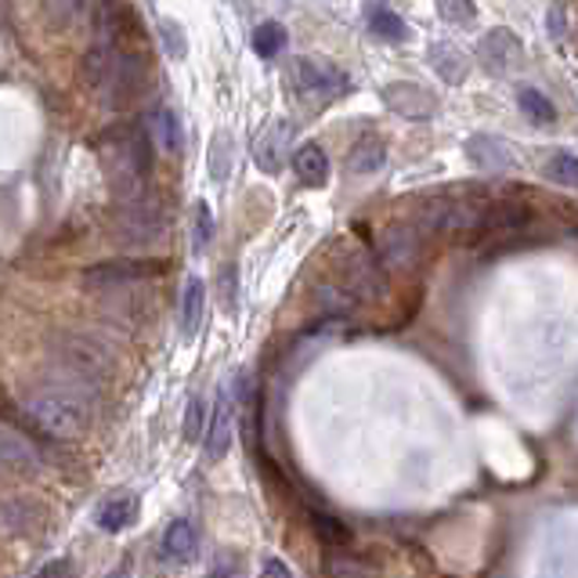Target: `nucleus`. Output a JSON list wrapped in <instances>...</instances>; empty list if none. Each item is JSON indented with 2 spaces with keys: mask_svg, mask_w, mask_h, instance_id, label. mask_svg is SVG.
<instances>
[{
  "mask_svg": "<svg viewBox=\"0 0 578 578\" xmlns=\"http://www.w3.org/2000/svg\"><path fill=\"white\" fill-rule=\"evenodd\" d=\"M213 243V213H210V202H196V210H192V249L202 254Z\"/></svg>",
  "mask_w": 578,
  "mask_h": 578,
  "instance_id": "32",
  "label": "nucleus"
},
{
  "mask_svg": "<svg viewBox=\"0 0 578 578\" xmlns=\"http://www.w3.org/2000/svg\"><path fill=\"white\" fill-rule=\"evenodd\" d=\"M340 275H344V286L355 290L358 297H383V293H388V275H383V265L377 257L358 254V249L344 254Z\"/></svg>",
  "mask_w": 578,
  "mask_h": 578,
  "instance_id": "12",
  "label": "nucleus"
},
{
  "mask_svg": "<svg viewBox=\"0 0 578 578\" xmlns=\"http://www.w3.org/2000/svg\"><path fill=\"white\" fill-rule=\"evenodd\" d=\"M81 81L90 87L101 109L120 112L142 95L145 54L123 48V44H95L81 59Z\"/></svg>",
  "mask_w": 578,
  "mask_h": 578,
  "instance_id": "2",
  "label": "nucleus"
},
{
  "mask_svg": "<svg viewBox=\"0 0 578 578\" xmlns=\"http://www.w3.org/2000/svg\"><path fill=\"white\" fill-rule=\"evenodd\" d=\"M438 8L448 26H470L478 19V4L474 0H438Z\"/></svg>",
  "mask_w": 578,
  "mask_h": 578,
  "instance_id": "35",
  "label": "nucleus"
},
{
  "mask_svg": "<svg viewBox=\"0 0 578 578\" xmlns=\"http://www.w3.org/2000/svg\"><path fill=\"white\" fill-rule=\"evenodd\" d=\"M98 163L106 170L109 188L116 192V199H131L145 188V177L152 170V142L142 127H131V123H120L101 134L98 142Z\"/></svg>",
  "mask_w": 578,
  "mask_h": 578,
  "instance_id": "3",
  "label": "nucleus"
},
{
  "mask_svg": "<svg viewBox=\"0 0 578 578\" xmlns=\"http://www.w3.org/2000/svg\"><path fill=\"white\" fill-rule=\"evenodd\" d=\"M265 575H275V578H290V575H293V568H290V564H282V561H275V557H268V561H265Z\"/></svg>",
  "mask_w": 578,
  "mask_h": 578,
  "instance_id": "40",
  "label": "nucleus"
},
{
  "mask_svg": "<svg viewBox=\"0 0 578 578\" xmlns=\"http://www.w3.org/2000/svg\"><path fill=\"white\" fill-rule=\"evenodd\" d=\"M116 239L123 246H152L167 229V213L163 202L152 196V192H138L131 199H116Z\"/></svg>",
  "mask_w": 578,
  "mask_h": 578,
  "instance_id": "4",
  "label": "nucleus"
},
{
  "mask_svg": "<svg viewBox=\"0 0 578 578\" xmlns=\"http://www.w3.org/2000/svg\"><path fill=\"white\" fill-rule=\"evenodd\" d=\"M202 427H207V402L192 398L188 402V413H185V441H192V445H196L199 438H207V434H202Z\"/></svg>",
  "mask_w": 578,
  "mask_h": 578,
  "instance_id": "36",
  "label": "nucleus"
},
{
  "mask_svg": "<svg viewBox=\"0 0 578 578\" xmlns=\"http://www.w3.org/2000/svg\"><path fill=\"white\" fill-rule=\"evenodd\" d=\"M427 62H430V70H434L448 87H459L470 76L467 51H459L456 44H445V40L430 44V48H427Z\"/></svg>",
  "mask_w": 578,
  "mask_h": 578,
  "instance_id": "15",
  "label": "nucleus"
},
{
  "mask_svg": "<svg viewBox=\"0 0 578 578\" xmlns=\"http://www.w3.org/2000/svg\"><path fill=\"white\" fill-rule=\"evenodd\" d=\"M358 293L351 286H333V282H325V286L315 290V311L322 315V319H351V315L358 311Z\"/></svg>",
  "mask_w": 578,
  "mask_h": 578,
  "instance_id": "18",
  "label": "nucleus"
},
{
  "mask_svg": "<svg viewBox=\"0 0 578 578\" xmlns=\"http://www.w3.org/2000/svg\"><path fill=\"white\" fill-rule=\"evenodd\" d=\"M478 62H481L484 73L509 76V73H517L520 65H525V44L517 40L514 29L495 26V29L484 33L481 44H478Z\"/></svg>",
  "mask_w": 578,
  "mask_h": 578,
  "instance_id": "9",
  "label": "nucleus"
},
{
  "mask_svg": "<svg viewBox=\"0 0 578 578\" xmlns=\"http://www.w3.org/2000/svg\"><path fill=\"white\" fill-rule=\"evenodd\" d=\"M380 101L388 106L394 116L409 120V123H430L438 116V98L423 90L419 84L409 81H394L380 87Z\"/></svg>",
  "mask_w": 578,
  "mask_h": 578,
  "instance_id": "10",
  "label": "nucleus"
},
{
  "mask_svg": "<svg viewBox=\"0 0 578 578\" xmlns=\"http://www.w3.org/2000/svg\"><path fill=\"white\" fill-rule=\"evenodd\" d=\"M134 520H138V499L134 495H112L106 506L98 509V528L101 531H123V528H131Z\"/></svg>",
  "mask_w": 578,
  "mask_h": 578,
  "instance_id": "22",
  "label": "nucleus"
},
{
  "mask_svg": "<svg viewBox=\"0 0 578 578\" xmlns=\"http://www.w3.org/2000/svg\"><path fill=\"white\" fill-rule=\"evenodd\" d=\"M81 11H84V0H48V15L54 26H70Z\"/></svg>",
  "mask_w": 578,
  "mask_h": 578,
  "instance_id": "37",
  "label": "nucleus"
},
{
  "mask_svg": "<svg viewBox=\"0 0 578 578\" xmlns=\"http://www.w3.org/2000/svg\"><path fill=\"white\" fill-rule=\"evenodd\" d=\"M232 163H235V142H232V134L229 131H218L210 138V177L218 181H229L232 174Z\"/></svg>",
  "mask_w": 578,
  "mask_h": 578,
  "instance_id": "27",
  "label": "nucleus"
},
{
  "mask_svg": "<svg viewBox=\"0 0 578 578\" xmlns=\"http://www.w3.org/2000/svg\"><path fill=\"white\" fill-rule=\"evenodd\" d=\"M202 311H207V286L199 279H188L185 297H181V333H185V340L199 333Z\"/></svg>",
  "mask_w": 578,
  "mask_h": 578,
  "instance_id": "23",
  "label": "nucleus"
},
{
  "mask_svg": "<svg viewBox=\"0 0 578 578\" xmlns=\"http://www.w3.org/2000/svg\"><path fill=\"white\" fill-rule=\"evenodd\" d=\"M366 19H369L372 37H380V40H388V44H402V40H409V26H405L402 15H394L391 8H383V4H369V8H366Z\"/></svg>",
  "mask_w": 578,
  "mask_h": 578,
  "instance_id": "25",
  "label": "nucleus"
},
{
  "mask_svg": "<svg viewBox=\"0 0 578 578\" xmlns=\"http://www.w3.org/2000/svg\"><path fill=\"white\" fill-rule=\"evenodd\" d=\"M156 123H160V138L170 152H185V127H181L177 112L174 109H160V116H156Z\"/></svg>",
  "mask_w": 578,
  "mask_h": 578,
  "instance_id": "34",
  "label": "nucleus"
},
{
  "mask_svg": "<svg viewBox=\"0 0 578 578\" xmlns=\"http://www.w3.org/2000/svg\"><path fill=\"white\" fill-rule=\"evenodd\" d=\"M229 445H232V402H229V391H221L218 405H213L210 430L202 438V448H207V459H221L229 456Z\"/></svg>",
  "mask_w": 578,
  "mask_h": 578,
  "instance_id": "17",
  "label": "nucleus"
},
{
  "mask_svg": "<svg viewBox=\"0 0 578 578\" xmlns=\"http://www.w3.org/2000/svg\"><path fill=\"white\" fill-rule=\"evenodd\" d=\"M167 271V260H101L84 271V290L90 293H120L138 282H149Z\"/></svg>",
  "mask_w": 578,
  "mask_h": 578,
  "instance_id": "8",
  "label": "nucleus"
},
{
  "mask_svg": "<svg viewBox=\"0 0 578 578\" xmlns=\"http://www.w3.org/2000/svg\"><path fill=\"white\" fill-rule=\"evenodd\" d=\"M235 571H239V564L229 557H221L218 564H213V575H235Z\"/></svg>",
  "mask_w": 578,
  "mask_h": 578,
  "instance_id": "42",
  "label": "nucleus"
},
{
  "mask_svg": "<svg viewBox=\"0 0 578 578\" xmlns=\"http://www.w3.org/2000/svg\"><path fill=\"white\" fill-rule=\"evenodd\" d=\"M98 405V398L84 388H73L59 377H51L48 383L33 388L22 394V423L29 430H37L44 438L54 441H76L90 423V409Z\"/></svg>",
  "mask_w": 578,
  "mask_h": 578,
  "instance_id": "1",
  "label": "nucleus"
},
{
  "mask_svg": "<svg viewBox=\"0 0 578 578\" xmlns=\"http://www.w3.org/2000/svg\"><path fill=\"white\" fill-rule=\"evenodd\" d=\"M0 459H4L8 474H19V478H29L44 467V456L37 448V441L26 434V427L4 423V438H0Z\"/></svg>",
  "mask_w": 578,
  "mask_h": 578,
  "instance_id": "11",
  "label": "nucleus"
},
{
  "mask_svg": "<svg viewBox=\"0 0 578 578\" xmlns=\"http://www.w3.org/2000/svg\"><path fill=\"white\" fill-rule=\"evenodd\" d=\"M467 160L481 170V174H514L520 167L517 152L509 149L495 134H470L467 138Z\"/></svg>",
  "mask_w": 578,
  "mask_h": 578,
  "instance_id": "13",
  "label": "nucleus"
},
{
  "mask_svg": "<svg viewBox=\"0 0 578 578\" xmlns=\"http://www.w3.org/2000/svg\"><path fill=\"white\" fill-rule=\"evenodd\" d=\"M380 260H383V265H391V268H413L416 260H419V239H416L413 232H405V229L383 232Z\"/></svg>",
  "mask_w": 578,
  "mask_h": 578,
  "instance_id": "19",
  "label": "nucleus"
},
{
  "mask_svg": "<svg viewBox=\"0 0 578 578\" xmlns=\"http://www.w3.org/2000/svg\"><path fill=\"white\" fill-rule=\"evenodd\" d=\"M290 138H293V127H290L286 120L268 123V127L254 138V160H257V167L268 170V174H279L282 163H286Z\"/></svg>",
  "mask_w": 578,
  "mask_h": 578,
  "instance_id": "14",
  "label": "nucleus"
},
{
  "mask_svg": "<svg viewBox=\"0 0 578 578\" xmlns=\"http://www.w3.org/2000/svg\"><path fill=\"white\" fill-rule=\"evenodd\" d=\"M528 224L525 202H484V224L481 232H517Z\"/></svg>",
  "mask_w": 578,
  "mask_h": 578,
  "instance_id": "21",
  "label": "nucleus"
},
{
  "mask_svg": "<svg viewBox=\"0 0 578 578\" xmlns=\"http://www.w3.org/2000/svg\"><path fill=\"white\" fill-rule=\"evenodd\" d=\"M330 575H369V568L355 561H330Z\"/></svg>",
  "mask_w": 578,
  "mask_h": 578,
  "instance_id": "38",
  "label": "nucleus"
},
{
  "mask_svg": "<svg viewBox=\"0 0 578 578\" xmlns=\"http://www.w3.org/2000/svg\"><path fill=\"white\" fill-rule=\"evenodd\" d=\"M383 160H388L383 142L380 138H361L347 156V170H351V174H372V170L383 167Z\"/></svg>",
  "mask_w": 578,
  "mask_h": 578,
  "instance_id": "26",
  "label": "nucleus"
},
{
  "mask_svg": "<svg viewBox=\"0 0 578 578\" xmlns=\"http://www.w3.org/2000/svg\"><path fill=\"white\" fill-rule=\"evenodd\" d=\"M293 170L300 174L304 185H325L330 181V156H325L322 145L308 142L293 152Z\"/></svg>",
  "mask_w": 578,
  "mask_h": 578,
  "instance_id": "20",
  "label": "nucleus"
},
{
  "mask_svg": "<svg viewBox=\"0 0 578 578\" xmlns=\"http://www.w3.org/2000/svg\"><path fill=\"white\" fill-rule=\"evenodd\" d=\"M70 571H73L70 561H51V564H44V568H40L44 578H51V575H70Z\"/></svg>",
  "mask_w": 578,
  "mask_h": 578,
  "instance_id": "41",
  "label": "nucleus"
},
{
  "mask_svg": "<svg viewBox=\"0 0 578 578\" xmlns=\"http://www.w3.org/2000/svg\"><path fill=\"white\" fill-rule=\"evenodd\" d=\"M54 366L59 369H70L76 377H84L90 383H106V377L112 372V355L106 344H98L95 336H84V333H73V336H59L54 340V351H51Z\"/></svg>",
  "mask_w": 578,
  "mask_h": 578,
  "instance_id": "5",
  "label": "nucleus"
},
{
  "mask_svg": "<svg viewBox=\"0 0 578 578\" xmlns=\"http://www.w3.org/2000/svg\"><path fill=\"white\" fill-rule=\"evenodd\" d=\"M542 174H546L553 185H564V188H578V156L571 152H557L550 156L546 167H542Z\"/></svg>",
  "mask_w": 578,
  "mask_h": 578,
  "instance_id": "30",
  "label": "nucleus"
},
{
  "mask_svg": "<svg viewBox=\"0 0 578 578\" xmlns=\"http://www.w3.org/2000/svg\"><path fill=\"white\" fill-rule=\"evenodd\" d=\"M44 520V509L33 503V499H8L4 503V536H26L33 525Z\"/></svg>",
  "mask_w": 578,
  "mask_h": 578,
  "instance_id": "24",
  "label": "nucleus"
},
{
  "mask_svg": "<svg viewBox=\"0 0 578 578\" xmlns=\"http://www.w3.org/2000/svg\"><path fill=\"white\" fill-rule=\"evenodd\" d=\"M293 87L300 90V98L315 101V106H325V101L344 98L351 90V76L344 70H336L330 59H311V54H300L293 59Z\"/></svg>",
  "mask_w": 578,
  "mask_h": 578,
  "instance_id": "6",
  "label": "nucleus"
},
{
  "mask_svg": "<svg viewBox=\"0 0 578 578\" xmlns=\"http://www.w3.org/2000/svg\"><path fill=\"white\" fill-rule=\"evenodd\" d=\"M416 224L419 232H430V235H470V232H481L484 207L463 199H430L416 210Z\"/></svg>",
  "mask_w": 578,
  "mask_h": 578,
  "instance_id": "7",
  "label": "nucleus"
},
{
  "mask_svg": "<svg viewBox=\"0 0 578 578\" xmlns=\"http://www.w3.org/2000/svg\"><path fill=\"white\" fill-rule=\"evenodd\" d=\"M311 531L325 542V546H347L351 542V528L333 514H311Z\"/></svg>",
  "mask_w": 578,
  "mask_h": 578,
  "instance_id": "31",
  "label": "nucleus"
},
{
  "mask_svg": "<svg viewBox=\"0 0 578 578\" xmlns=\"http://www.w3.org/2000/svg\"><path fill=\"white\" fill-rule=\"evenodd\" d=\"M160 44L174 62H181L188 54V37H185V29H181V22L174 19H160Z\"/></svg>",
  "mask_w": 578,
  "mask_h": 578,
  "instance_id": "33",
  "label": "nucleus"
},
{
  "mask_svg": "<svg viewBox=\"0 0 578 578\" xmlns=\"http://www.w3.org/2000/svg\"><path fill=\"white\" fill-rule=\"evenodd\" d=\"M163 553H167L170 561H177V564L196 561V553H199V531H196V525H192L188 517H174L163 528Z\"/></svg>",
  "mask_w": 578,
  "mask_h": 578,
  "instance_id": "16",
  "label": "nucleus"
},
{
  "mask_svg": "<svg viewBox=\"0 0 578 578\" xmlns=\"http://www.w3.org/2000/svg\"><path fill=\"white\" fill-rule=\"evenodd\" d=\"M249 44H254V51L260 59H275V54L286 48V26H282V22H260Z\"/></svg>",
  "mask_w": 578,
  "mask_h": 578,
  "instance_id": "29",
  "label": "nucleus"
},
{
  "mask_svg": "<svg viewBox=\"0 0 578 578\" xmlns=\"http://www.w3.org/2000/svg\"><path fill=\"white\" fill-rule=\"evenodd\" d=\"M550 29H553V37H564V33H568V22H564V11H561V4H553L550 8Z\"/></svg>",
  "mask_w": 578,
  "mask_h": 578,
  "instance_id": "39",
  "label": "nucleus"
},
{
  "mask_svg": "<svg viewBox=\"0 0 578 578\" xmlns=\"http://www.w3.org/2000/svg\"><path fill=\"white\" fill-rule=\"evenodd\" d=\"M517 106L525 109V116L531 123H553V120H557V109H553V101L542 95V90H536V87H520L517 90Z\"/></svg>",
  "mask_w": 578,
  "mask_h": 578,
  "instance_id": "28",
  "label": "nucleus"
}]
</instances>
